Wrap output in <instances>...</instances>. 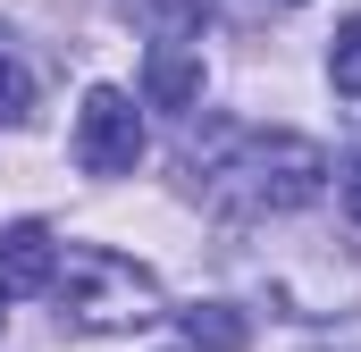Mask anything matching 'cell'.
I'll use <instances>...</instances> for the list:
<instances>
[{"mask_svg":"<svg viewBox=\"0 0 361 352\" xmlns=\"http://www.w3.org/2000/svg\"><path fill=\"white\" fill-rule=\"evenodd\" d=\"M143 92H152V109H202V51L193 42H152Z\"/></svg>","mask_w":361,"mask_h":352,"instance_id":"cell-5","label":"cell"},{"mask_svg":"<svg viewBox=\"0 0 361 352\" xmlns=\"http://www.w3.org/2000/svg\"><path fill=\"white\" fill-rule=\"evenodd\" d=\"M51 302H59V327H76V336H135V327L169 319L160 277L135 268L126 252H109V244H76V252H59Z\"/></svg>","mask_w":361,"mask_h":352,"instance_id":"cell-2","label":"cell"},{"mask_svg":"<svg viewBox=\"0 0 361 352\" xmlns=\"http://www.w3.org/2000/svg\"><path fill=\"white\" fill-rule=\"evenodd\" d=\"M328 84L361 101V17H345V25H336V51H328Z\"/></svg>","mask_w":361,"mask_h":352,"instance_id":"cell-7","label":"cell"},{"mask_svg":"<svg viewBox=\"0 0 361 352\" xmlns=\"http://www.w3.org/2000/svg\"><path fill=\"white\" fill-rule=\"evenodd\" d=\"M336 184H345V210H353V218H361V160H353V168H345V176H336Z\"/></svg>","mask_w":361,"mask_h":352,"instance_id":"cell-9","label":"cell"},{"mask_svg":"<svg viewBox=\"0 0 361 352\" xmlns=\"http://www.w3.org/2000/svg\"><path fill=\"white\" fill-rule=\"evenodd\" d=\"M135 160H143V109H135V92L92 84L85 109H76V168L85 176H135Z\"/></svg>","mask_w":361,"mask_h":352,"instance_id":"cell-3","label":"cell"},{"mask_svg":"<svg viewBox=\"0 0 361 352\" xmlns=\"http://www.w3.org/2000/svg\"><path fill=\"white\" fill-rule=\"evenodd\" d=\"M193 184L227 218H286L328 193V151L302 134H227L219 160H193Z\"/></svg>","mask_w":361,"mask_h":352,"instance_id":"cell-1","label":"cell"},{"mask_svg":"<svg viewBox=\"0 0 361 352\" xmlns=\"http://www.w3.org/2000/svg\"><path fill=\"white\" fill-rule=\"evenodd\" d=\"M51 277H59V244H51V227H0V302H34V294H51Z\"/></svg>","mask_w":361,"mask_h":352,"instance_id":"cell-4","label":"cell"},{"mask_svg":"<svg viewBox=\"0 0 361 352\" xmlns=\"http://www.w3.org/2000/svg\"><path fill=\"white\" fill-rule=\"evenodd\" d=\"M185 344H193V352H244L252 327H244L227 302H193V310H185Z\"/></svg>","mask_w":361,"mask_h":352,"instance_id":"cell-6","label":"cell"},{"mask_svg":"<svg viewBox=\"0 0 361 352\" xmlns=\"http://www.w3.org/2000/svg\"><path fill=\"white\" fill-rule=\"evenodd\" d=\"M25 109H34V84H25V68H17V59L0 51V126H17Z\"/></svg>","mask_w":361,"mask_h":352,"instance_id":"cell-8","label":"cell"},{"mask_svg":"<svg viewBox=\"0 0 361 352\" xmlns=\"http://www.w3.org/2000/svg\"><path fill=\"white\" fill-rule=\"evenodd\" d=\"M0 51H8V34H0Z\"/></svg>","mask_w":361,"mask_h":352,"instance_id":"cell-10","label":"cell"}]
</instances>
